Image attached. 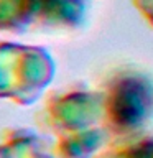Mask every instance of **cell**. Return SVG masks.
<instances>
[{"mask_svg": "<svg viewBox=\"0 0 153 158\" xmlns=\"http://www.w3.org/2000/svg\"><path fill=\"white\" fill-rule=\"evenodd\" d=\"M102 92L76 84L53 92L39 112L43 128L54 137L56 158H94L109 142Z\"/></svg>", "mask_w": 153, "mask_h": 158, "instance_id": "obj_1", "label": "cell"}, {"mask_svg": "<svg viewBox=\"0 0 153 158\" xmlns=\"http://www.w3.org/2000/svg\"><path fill=\"white\" fill-rule=\"evenodd\" d=\"M104 128L110 138L140 135L153 118V79L135 69L114 73L101 87Z\"/></svg>", "mask_w": 153, "mask_h": 158, "instance_id": "obj_2", "label": "cell"}, {"mask_svg": "<svg viewBox=\"0 0 153 158\" xmlns=\"http://www.w3.org/2000/svg\"><path fill=\"white\" fill-rule=\"evenodd\" d=\"M56 74L48 49L18 43H0V99L18 106L36 102Z\"/></svg>", "mask_w": 153, "mask_h": 158, "instance_id": "obj_3", "label": "cell"}, {"mask_svg": "<svg viewBox=\"0 0 153 158\" xmlns=\"http://www.w3.org/2000/svg\"><path fill=\"white\" fill-rule=\"evenodd\" d=\"M87 0H0V31L72 30L84 22Z\"/></svg>", "mask_w": 153, "mask_h": 158, "instance_id": "obj_4", "label": "cell"}, {"mask_svg": "<svg viewBox=\"0 0 153 158\" xmlns=\"http://www.w3.org/2000/svg\"><path fill=\"white\" fill-rule=\"evenodd\" d=\"M0 158H56L53 145L38 132L12 127L0 137Z\"/></svg>", "mask_w": 153, "mask_h": 158, "instance_id": "obj_5", "label": "cell"}, {"mask_svg": "<svg viewBox=\"0 0 153 158\" xmlns=\"http://www.w3.org/2000/svg\"><path fill=\"white\" fill-rule=\"evenodd\" d=\"M94 158H153V135L114 138Z\"/></svg>", "mask_w": 153, "mask_h": 158, "instance_id": "obj_6", "label": "cell"}, {"mask_svg": "<svg viewBox=\"0 0 153 158\" xmlns=\"http://www.w3.org/2000/svg\"><path fill=\"white\" fill-rule=\"evenodd\" d=\"M135 8L140 10V13L147 18V22L153 28V0H133Z\"/></svg>", "mask_w": 153, "mask_h": 158, "instance_id": "obj_7", "label": "cell"}]
</instances>
